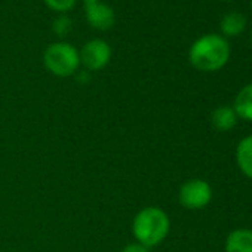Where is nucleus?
<instances>
[{
	"label": "nucleus",
	"instance_id": "39448f33",
	"mask_svg": "<svg viewBox=\"0 0 252 252\" xmlns=\"http://www.w3.org/2000/svg\"><path fill=\"white\" fill-rule=\"evenodd\" d=\"M80 64H83L89 71H96L104 68L111 58V48L102 39H92L83 45L79 52Z\"/></svg>",
	"mask_w": 252,
	"mask_h": 252
},
{
	"label": "nucleus",
	"instance_id": "f3484780",
	"mask_svg": "<svg viewBox=\"0 0 252 252\" xmlns=\"http://www.w3.org/2000/svg\"><path fill=\"white\" fill-rule=\"evenodd\" d=\"M251 8H252V2H251Z\"/></svg>",
	"mask_w": 252,
	"mask_h": 252
},
{
	"label": "nucleus",
	"instance_id": "9d476101",
	"mask_svg": "<svg viewBox=\"0 0 252 252\" xmlns=\"http://www.w3.org/2000/svg\"><path fill=\"white\" fill-rule=\"evenodd\" d=\"M239 119L246 122H252V83L243 86L236 95L233 105Z\"/></svg>",
	"mask_w": 252,
	"mask_h": 252
},
{
	"label": "nucleus",
	"instance_id": "f8f14e48",
	"mask_svg": "<svg viewBox=\"0 0 252 252\" xmlns=\"http://www.w3.org/2000/svg\"><path fill=\"white\" fill-rule=\"evenodd\" d=\"M52 30L55 32L57 36H61V37L63 36H67L68 32L71 30V21H70V18L65 17V15H61V17L55 18V21L52 24Z\"/></svg>",
	"mask_w": 252,
	"mask_h": 252
},
{
	"label": "nucleus",
	"instance_id": "4468645a",
	"mask_svg": "<svg viewBox=\"0 0 252 252\" xmlns=\"http://www.w3.org/2000/svg\"><path fill=\"white\" fill-rule=\"evenodd\" d=\"M122 252H149V249L146 246L140 245V243H131L128 246H125L122 249Z\"/></svg>",
	"mask_w": 252,
	"mask_h": 252
},
{
	"label": "nucleus",
	"instance_id": "7ed1b4c3",
	"mask_svg": "<svg viewBox=\"0 0 252 252\" xmlns=\"http://www.w3.org/2000/svg\"><path fill=\"white\" fill-rule=\"evenodd\" d=\"M45 67L58 77L74 74L80 65V57L76 48L65 42H57L46 48L43 54Z\"/></svg>",
	"mask_w": 252,
	"mask_h": 252
},
{
	"label": "nucleus",
	"instance_id": "2eb2a0df",
	"mask_svg": "<svg viewBox=\"0 0 252 252\" xmlns=\"http://www.w3.org/2000/svg\"><path fill=\"white\" fill-rule=\"evenodd\" d=\"M85 2H95V0H85Z\"/></svg>",
	"mask_w": 252,
	"mask_h": 252
},
{
	"label": "nucleus",
	"instance_id": "dca6fc26",
	"mask_svg": "<svg viewBox=\"0 0 252 252\" xmlns=\"http://www.w3.org/2000/svg\"><path fill=\"white\" fill-rule=\"evenodd\" d=\"M251 42H252V32H251Z\"/></svg>",
	"mask_w": 252,
	"mask_h": 252
},
{
	"label": "nucleus",
	"instance_id": "0eeeda50",
	"mask_svg": "<svg viewBox=\"0 0 252 252\" xmlns=\"http://www.w3.org/2000/svg\"><path fill=\"white\" fill-rule=\"evenodd\" d=\"M225 252H252V230H233L225 239Z\"/></svg>",
	"mask_w": 252,
	"mask_h": 252
},
{
	"label": "nucleus",
	"instance_id": "f257e3e1",
	"mask_svg": "<svg viewBox=\"0 0 252 252\" xmlns=\"http://www.w3.org/2000/svg\"><path fill=\"white\" fill-rule=\"evenodd\" d=\"M230 58L228 42L218 34L199 37L189 51L190 64L199 71L212 73L221 70Z\"/></svg>",
	"mask_w": 252,
	"mask_h": 252
},
{
	"label": "nucleus",
	"instance_id": "9b49d317",
	"mask_svg": "<svg viewBox=\"0 0 252 252\" xmlns=\"http://www.w3.org/2000/svg\"><path fill=\"white\" fill-rule=\"evenodd\" d=\"M246 27V17L240 12H228L222 17L221 23H220V29L222 32V34L234 37L239 36Z\"/></svg>",
	"mask_w": 252,
	"mask_h": 252
},
{
	"label": "nucleus",
	"instance_id": "6e6552de",
	"mask_svg": "<svg viewBox=\"0 0 252 252\" xmlns=\"http://www.w3.org/2000/svg\"><path fill=\"white\" fill-rule=\"evenodd\" d=\"M237 119L239 117H237L234 108L230 107V105H221V107L215 108L212 116H211L212 126L217 131H220V132L231 131L234 126L237 125Z\"/></svg>",
	"mask_w": 252,
	"mask_h": 252
},
{
	"label": "nucleus",
	"instance_id": "ddd939ff",
	"mask_svg": "<svg viewBox=\"0 0 252 252\" xmlns=\"http://www.w3.org/2000/svg\"><path fill=\"white\" fill-rule=\"evenodd\" d=\"M45 3L57 12H68L76 5V0H45Z\"/></svg>",
	"mask_w": 252,
	"mask_h": 252
},
{
	"label": "nucleus",
	"instance_id": "20e7f679",
	"mask_svg": "<svg viewBox=\"0 0 252 252\" xmlns=\"http://www.w3.org/2000/svg\"><path fill=\"white\" fill-rule=\"evenodd\" d=\"M178 199L180 203L187 209L191 211L202 209L208 206L209 202L212 200V187L209 186V183L200 178L189 180L181 186Z\"/></svg>",
	"mask_w": 252,
	"mask_h": 252
},
{
	"label": "nucleus",
	"instance_id": "423d86ee",
	"mask_svg": "<svg viewBox=\"0 0 252 252\" xmlns=\"http://www.w3.org/2000/svg\"><path fill=\"white\" fill-rule=\"evenodd\" d=\"M85 14H86L88 23L94 29L101 30V32L111 29L114 26V21H116V15H114V11L111 9V6L107 3H102L101 0L86 2Z\"/></svg>",
	"mask_w": 252,
	"mask_h": 252
},
{
	"label": "nucleus",
	"instance_id": "1a4fd4ad",
	"mask_svg": "<svg viewBox=\"0 0 252 252\" xmlns=\"http://www.w3.org/2000/svg\"><path fill=\"white\" fill-rule=\"evenodd\" d=\"M236 162L240 172L252 180V135L239 141L236 149Z\"/></svg>",
	"mask_w": 252,
	"mask_h": 252
},
{
	"label": "nucleus",
	"instance_id": "f03ea898",
	"mask_svg": "<svg viewBox=\"0 0 252 252\" xmlns=\"http://www.w3.org/2000/svg\"><path fill=\"white\" fill-rule=\"evenodd\" d=\"M169 217L156 206L141 209L132 221V233L140 245L147 249L162 243L169 233Z\"/></svg>",
	"mask_w": 252,
	"mask_h": 252
}]
</instances>
